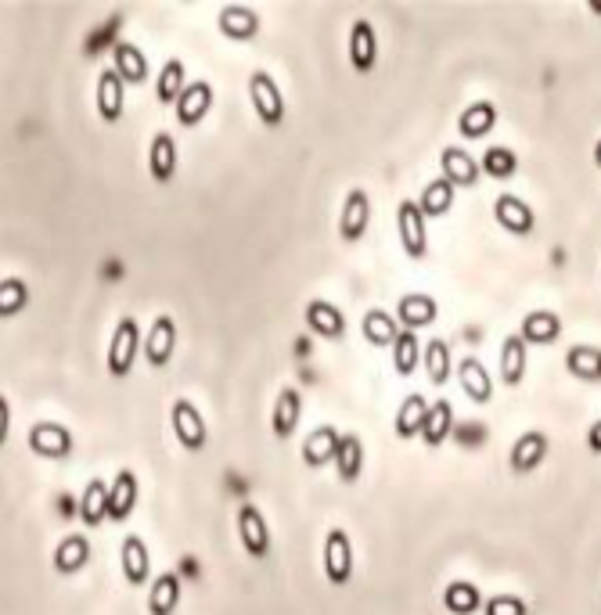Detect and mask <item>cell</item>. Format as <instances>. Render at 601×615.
<instances>
[{"label":"cell","mask_w":601,"mask_h":615,"mask_svg":"<svg viewBox=\"0 0 601 615\" xmlns=\"http://www.w3.org/2000/svg\"><path fill=\"white\" fill-rule=\"evenodd\" d=\"M515 170H519V159H515L512 148H504V144H490L483 152V173H490V177L504 180V177H515Z\"/></svg>","instance_id":"42"},{"label":"cell","mask_w":601,"mask_h":615,"mask_svg":"<svg viewBox=\"0 0 601 615\" xmlns=\"http://www.w3.org/2000/svg\"><path fill=\"white\" fill-rule=\"evenodd\" d=\"M422 213H425V220L429 216H443V213H450V205H454V184H450L447 177H440V180H432V184H425V191H422Z\"/></svg>","instance_id":"39"},{"label":"cell","mask_w":601,"mask_h":615,"mask_svg":"<svg viewBox=\"0 0 601 615\" xmlns=\"http://www.w3.org/2000/svg\"><path fill=\"white\" fill-rule=\"evenodd\" d=\"M458 378H461V389L472 403H490L494 400V378L490 371L483 367V360L476 357H465L458 364Z\"/></svg>","instance_id":"18"},{"label":"cell","mask_w":601,"mask_h":615,"mask_svg":"<svg viewBox=\"0 0 601 615\" xmlns=\"http://www.w3.org/2000/svg\"><path fill=\"white\" fill-rule=\"evenodd\" d=\"M335 472H339L342 482H357L360 472H364V443L353 432H342L339 450H335Z\"/></svg>","instance_id":"26"},{"label":"cell","mask_w":601,"mask_h":615,"mask_svg":"<svg viewBox=\"0 0 601 615\" xmlns=\"http://www.w3.org/2000/svg\"><path fill=\"white\" fill-rule=\"evenodd\" d=\"M148 170L159 184L173 180L177 173V141L170 134H155L152 137V152H148Z\"/></svg>","instance_id":"29"},{"label":"cell","mask_w":601,"mask_h":615,"mask_svg":"<svg viewBox=\"0 0 601 615\" xmlns=\"http://www.w3.org/2000/svg\"><path fill=\"white\" fill-rule=\"evenodd\" d=\"M72 432L58 421H36L29 428V450L40 457H51V461H62V457L72 454Z\"/></svg>","instance_id":"6"},{"label":"cell","mask_w":601,"mask_h":615,"mask_svg":"<svg viewBox=\"0 0 601 615\" xmlns=\"http://www.w3.org/2000/svg\"><path fill=\"white\" fill-rule=\"evenodd\" d=\"M350 62L357 72H371L378 62V40H375V26L368 18H357L350 29Z\"/></svg>","instance_id":"13"},{"label":"cell","mask_w":601,"mask_h":615,"mask_svg":"<svg viewBox=\"0 0 601 615\" xmlns=\"http://www.w3.org/2000/svg\"><path fill=\"white\" fill-rule=\"evenodd\" d=\"M494 123H497L494 101H472V105L461 112L458 130H461V137H483L494 130Z\"/></svg>","instance_id":"31"},{"label":"cell","mask_w":601,"mask_h":615,"mask_svg":"<svg viewBox=\"0 0 601 615\" xmlns=\"http://www.w3.org/2000/svg\"><path fill=\"white\" fill-rule=\"evenodd\" d=\"M544 457H548V436L544 432H522L512 443L508 464H512V472L526 475V472H537L540 464H544Z\"/></svg>","instance_id":"9"},{"label":"cell","mask_w":601,"mask_h":615,"mask_svg":"<svg viewBox=\"0 0 601 615\" xmlns=\"http://www.w3.org/2000/svg\"><path fill=\"white\" fill-rule=\"evenodd\" d=\"M8 432H11V403L8 396L0 393V446L8 443Z\"/></svg>","instance_id":"45"},{"label":"cell","mask_w":601,"mask_h":615,"mask_svg":"<svg viewBox=\"0 0 601 615\" xmlns=\"http://www.w3.org/2000/svg\"><path fill=\"white\" fill-rule=\"evenodd\" d=\"M119 562H123V576L130 587H141L148 583V572H152V558H148V547L137 533H130L119 547Z\"/></svg>","instance_id":"14"},{"label":"cell","mask_w":601,"mask_h":615,"mask_svg":"<svg viewBox=\"0 0 601 615\" xmlns=\"http://www.w3.org/2000/svg\"><path fill=\"white\" fill-rule=\"evenodd\" d=\"M450 425H454V407H450V400H432L429 414H425V425H422V439L429 446H440L443 439L450 436Z\"/></svg>","instance_id":"33"},{"label":"cell","mask_w":601,"mask_h":615,"mask_svg":"<svg viewBox=\"0 0 601 615\" xmlns=\"http://www.w3.org/2000/svg\"><path fill=\"white\" fill-rule=\"evenodd\" d=\"M324 576H328V583H335V587L350 583L353 547H350V533H346V529H332V533L324 536Z\"/></svg>","instance_id":"5"},{"label":"cell","mask_w":601,"mask_h":615,"mask_svg":"<svg viewBox=\"0 0 601 615\" xmlns=\"http://www.w3.org/2000/svg\"><path fill=\"white\" fill-rule=\"evenodd\" d=\"M177 601H180L177 576H173V572H162V576H155L152 594H148V612H152V615H173V612H177Z\"/></svg>","instance_id":"35"},{"label":"cell","mask_w":601,"mask_h":615,"mask_svg":"<svg viewBox=\"0 0 601 615\" xmlns=\"http://www.w3.org/2000/svg\"><path fill=\"white\" fill-rule=\"evenodd\" d=\"M170 425H173V432H177V439H180V446H184V450L198 454V450L206 446V439H209L206 421H202V414H198V407L191 400H173Z\"/></svg>","instance_id":"4"},{"label":"cell","mask_w":601,"mask_h":615,"mask_svg":"<svg viewBox=\"0 0 601 615\" xmlns=\"http://www.w3.org/2000/svg\"><path fill=\"white\" fill-rule=\"evenodd\" d=\"M422 364L429 371V382L432 385H443L450 378V346L443 339H429L425 342V353H422Z\"/></svg>","instance_id":"41"},{"label":"cell","mask_w":601,"mask_h":615,"mask_svg":"<svg viewBox=\"0 0 601 615\" xmlns=\"http://www.w3.org/2000/svg\"><path fill=\"white\" fill-rule=\"evenodd\" d=\"M443 177L454 184V188H472L479 180V162L465 152V148H443L440 155Z\"/></svg>","instance_id":"20"},{"label":"cell","mask_w":601,"mask_h":615,"mask_svg":"<svg viewBox=\"0 0 601 615\" xmlns=\"http://www.w3.org/2000/svg\"><path fill=\"white\" fill-rule=\"evenodd\" d=\"M422 342H418V335L414 331H400L393 342V367H396V375H411L414 367L422 364Z\"/></svg>","instance_id":"38"},{"label":"cell","mask_w":601,"mask_h":615,"mask_svg":"<svg viewBox=\"0 0 601 615\" xmlns=\"http://www.w3.org/2000/svg\"><path fill=\"white\" fill-rule=\"evenodd\" d=\"M594 162H598V166H601V141L594 144Z\"/></svg>","instance_id":"47"},{"label":"cell","mask_w":601,"mask_h":615,"mask_svg":"<svg viewBox=\"0 0 601 615\" xmlns=\"http://www.w3.org/2000/svg\"><path fill=\"white\" fill-rule=\"evenodd\" d=\"M123 94H126V83L119 80L116 69H105L98 76V116L105 123H119L123 116Z\"/></svg>","instance_id":"19"},{"label":"cell","mask_w":601,"mask_h":615,"mask_svg":"<svg viewBox=\"0 0 601 615\" xmlns=\"http://www.w3.org/2000/svg\"><path fill=\"white\" fill-rule=\"evenodd\" d=\"M209 105H213V87H209L206 80L188 83V87H184V94H180V101H177L180 126H198L202 119H206Z\"/></svg>","instance_id":"16"},{"label":"cell","mask_w":601,"mask_h":615,"mask_svg":"<svg viewBox=\"0 0 601 615\" xmlns=\"http://www.w3.org/2000/svg\"><path fill=\"white\" fill-rule=\"evenodd\" d=\"M396 321L404 324V331L425 328V324L436 321V299H432V295H422V292L404 295V299L396 303Z\"/></svg>","instance_id":"22"},{"label":"cell","mask_w":601,"mask_h":615,"mask_svg":"<svg viewBox=\"0 0 601 615\" xmlns=\"http://www.w3.org/2000/svg\"><path fill=\"white\" fill-rule=\"evenodd\" d=\"M566 367H569V375L584 378V382H598L601 378V349L598 346H569Z\"/></svg>","instance_id":"36"},{"label":"cell","mask_w":601,"mask_h":615,"mask_svg":"<svg viewBox=\"0 0 601 615\" xmlns=\"http://www.w3.org/2000/svg\"><path fill=\"white\" fill-rule=\"evenodd\" d=\"M188 87V76H184V62L180 58H170V62L162 65L159 80H155V98L159 105H177L180 94Z\"/></svg>","instance_id":"32"},{"label":"cell","mask_w":601,"mask_h":615,"mask_svg":"<svg viewBox=\"0 0 601 615\" xmlns=\"http://www.w3.org/2000/svg\"><path fill=\"white\" fill-rule=\"evenodd\" d=\"M339 439H342V432H335L332 425L314 428V432L306 436V443H303V461L310 464V468H321V464L335 461V450H339Z\"/></svg>","instance_id":"25"},{"label":"cell","mask_w":601,"mask_h":615,"mask_svg":"<svg viewBox=\"0 0 601 615\" xmlns=\"http://www.w3.org/2000/svg\"><path fill=\"white\" fill-rule=\"evenodd\" d=\"M587 446H591L594 454H601V418L591 425V432H587Z\"/></svg>","instance_id":"46"},{"label":"cell","mask_w":601,"mask_h":615,"mask_svg":"<svg viewBox=\"0 0 601 615\" xmlns=\"http://www.w3.org/2000/svg\"><path fill=\"white\" fill-rule=\"evenodd\" d=\"M306 324H310L321 339H342V331H346L342 310L332 303H324V299H310V303H306Z\"/></svg>","instance_id":"21"},{"label":"cell","mask_w":601,"mask_h":615,"mask_svg":"<svg viewBox=\"0 0 601 615\" xmlns=\"http://www.w3.org/2000/svg\"><path fill=\"white\" fill-rule=\"evenodd\" d=\"M371 223V198L364 188H353L342 202V213H339V234L342 241H360L364 231H368Z\"/></svg>","instance_id":"8"},{"label":"cell","mask_w":601,"mask_h":615,"mask_svg":"<svg viewBox=\"0 0 601 615\" xmlns=\"http://www.w3.org/2000/svg\"><path fill=\"white\" fill-rule=\"evenodd\" d=\"M486 615H526V605H522V598H515V594H497V598H490L483 605Z\"/></svg>","instance_id":"44"},{"label":"cell","mask_w":601,"mask_h":615,"mask_svg":"<svg viewBox=\"0 0 601 615\" xmlns=\"http://www.w3.org/2000/svg\"><path fill=\"white\" fill-rule=\"evenodd\" d=\"M80 518H83V526L94 529L101 526L108 518V486L105 479H90L87 482V490H83L80 497Z\"/></svg>","instance_id":"30"},{"label":"cell","mask_w":601,"mask_h":615,"mask_svg":"<svg viewBox=\"0 0 601 615\" xmlns=\"http://www.w3.org/2000/svg\"><path fill=\"white\" fill-rule=\"evenodd\" d=\"M216 26H220V33L227 40H252V36L260 33V15L252 8H245V4H227L216 15Z\"/></svg>","instance_id":"12"},{"label":"cell","mask_w":601,"mask_h":615,"mask_svg":"<svg viewBox=\"0 0 601 615\" xmlns=\"http://www.w3.org/2000/svg\"><path fill=\"white\" fill-rule=\"evenodd\" d=\"M29 303V288L22 277H4L0 281V317H15Z\"/></svg>","instance_id":"43"},{"label":"cell","mask_w":601,"mask_h":615,"mask_svg":"<svg viewBox=\"0 0 601 615\" xmlns=\"http://www.w3.org/2000/svg\"><path fill=\"white\" fill-rule=\"evenodd\" d=\"M396 227H400V245L411 259H425L429 252V231H425V213L418 202H400L396 209Z\"/></svg>","instance_id":"3"},{"label":"cell","mask_w":601,"mask_h":615,"mask_svg":"<svg viewBox=\"0 0 601 615\" xmlns=\"http://www.w3.org/2000/svg\"><path fill=\"white\" fill-rule=\"evenodd\" d=\"M173 346H177V324H173V317H155L152 331H148V342H144V357H148V364L152 367H166L173 357Z\"/></svg>","instance_id":"10"},{"label":"cell","mask_w":601,"mask_h":615,"mask_svg":"<svg viewBox=\"0 0 601 615\" xmlns=\"http://www.w3.org/2000/svg\"><path fill=\"white\" fill-rule=\"evenodd\" d=\"M238 536H242V547L252 558H267L270 554V529L267 518L256 504H242L238 508Z\"/></svg>","instance_id":"7"},{"label":"cell","mask_w":601,"mask_h":615,"mask_svg":"<svg viewBox=\"0 0 601 615\" xmlns=\"http://www.w3.org/2000/svg\"><path fill=\"white\" fill-rule=\"evenodd\" d=\"M137 508V475L130 468L108 482V522H123Z\"/></svg>","instance_id":"15"},{"label":"cell","mask_w":601,"mask_h":615,"mask_svg":"<svg viewBox=\"0 0 601 615\" xmlns=\"http://www.w3.org/2000/svg\"><path fill=\"white\" fill-rule=\"evenodd\" d=\"M494 216L497 223H501L504 231L508 234H530L533 231V223H537V213L530 209V202H522V198L515 195H501L494 202Z\"/></svg>","instance_id":"11"},{"label":"cell","mask_w":601,"mask_h":615,"mask_svg":"<svg viewBox=\"0 0 601 615\" xmlns=\"http://www.w3.org/2000/svg\"><path fill=\"white\" fill-rule=\"evenodd\" d=\"M87 562H90V540L83 533H69L62 544L54 547L51 565L58 576H76Z\"/></svg>","instance_id":"17"},{"label":"cell","mask_w":601,"mask_h":615,"mask_svg":"<svg viewBox=\"0 0 601 615\" xmlns=\"http://www.w3.org/2000/svg\"><path fill=\"white\" fill-rule=\"evenodd\" d=\"M249 98H252V108H256V116H260L267 126L285 123V101H281V90H278V83H274L270 72H263V69L252 72Z\"/></svg>","instance_id":"2"},{"label":"cell","mask_w":601,"mask_h":615,"mask_svg":"<svg viewBox=\"0 0 601 615\" xmlns=\"http://www.w3.org/2000/svg\"><path fill=\"white\" fill-rule=\"evenodd\" d=\"M522 375H526V342L522 335H508L501 346V382L519 385Z\"/></svg>","instance_id":"34"},{"label":"cell","mask_w":601,"mask_h":615,"mask_svg":"<svg viewBox=\"0 0 601 615\" xmlns=\"http://www.w3.org/2000/svg\"><path fill=\"white\" fill-rule=\"evenodd\" d=\"M137 349H141V328L134 317H123L112 331V346H108V375L126 378L134 371Z\"/></svg>","instance_id":"1"},{"label":"cell","mask_w":601,"mask_h":615,"mask_svg":"<svg viewBox=\"0 0 601 615\" xmlns=\"http://www.w3.org/2000/svg\"><path fill=\"white\" fill-rule=\"evenodd\" d=\"M360 331H364V339L371 346H393L396 342V317H389L386 310H368L364 313V321H360Z\"/></svg>","instance_id":"37"},{"label":"cell","mask_w":601,"mask_h":615,"mask_svg":"<svg viewBox=\"0 0 601 615\" xmlns=\"http://www.w3.org/2000/svg\"><path fill=\"white\" fill-rule=\"evenodd\" d=\"M443 605H447L454 615H472L479 605H483V601H479V590H476V583H468V580H454L447 590H443Z\"/></svg>","instance_id":"40"},{"label":"cell","mask_w":601,"mask_h":615,"mask_svg":"<svg viewBox=\"0 0 601 615\" xmlns=\"http://www.w3.org/2000/svg\"><path fill=\"white\" fill-rule=\"evenodd\" d=\"M299 414H303L299 393L292 389V385H285V389L278 393V403H274V418H270V425H274V436H278V439L292 436V432H296V425H299Z\"/></svg>","instance_id":"28"},{"label":"cell","mask_w":601,"mask_h":615,"mask_svg":"<svg viewBox=\"0 0 601 615\" xmlns=\"http://www.w3.org/2000/svg\"><path fill=\"white\" fill-rule=\"evenodd\" d=\"M112 69L119 72V80L123 83H144L148 80V58H144L141 47L130 44V40L116 44V51H112Z\"/></svg>","instance_id":"24"},{"label":"cell","mask_w":601,"mask_h":615,"mask_svg":"<svg viewBox=\"0 0 601 615\" xmlns=\"http://www.w3.org/2000/svg\"><path fill=\"white\" fill-rule=\"evenodd\" d=\"M522 342L526 346H548V342H555L558 335H562V317L551 310H533L526 321H522Z\"/></svg>","instance_id":"23"},{"label":"cell","mask_w":601,"mask_h":615,"mask_svg":"<svg viewBox=\"0 0 601 615\" xmlns=\"http://www.w3.org/2000/svg\"><path fill=\"white\" fill-rule=\"evenodd\" d=\"M425 414H429V400H425L422 393L404 396V403L396 407V418H393L396 436H400V439L418 436V432H422V425H425Z\"/></svg>","instance_id":"27"}]
</instances>
